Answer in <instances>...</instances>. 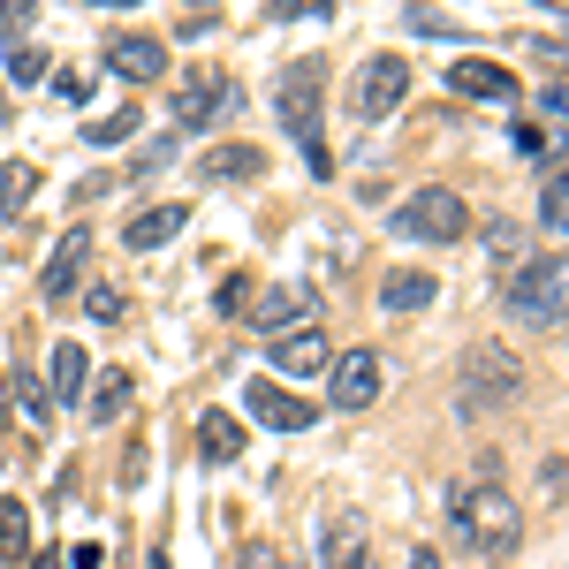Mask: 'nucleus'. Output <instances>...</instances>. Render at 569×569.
Listing matches in <instances>:
<instances>
[{
  "label": "nucleus",
  "instance_id": "obj_1",
  "mask_svg": "<svg viewBox=\"0 0 569 569\" xmlns=\"http://www.w3.org/2000/svg\"><path fill=\"white\" fill-rule=\"evenodd\" d=\"M448 531H456V547H471V555H509L525 531H517V501L501 493L493 479V463H479L471 479L448 486Z\"/></svg>",
  "mask_w": 569,
  "mask_h": 569
},
{
  "label": "nucleus",
  "instance_id": "obj_2",
  "mask_svg": "<svg viewBox=\"0 0 569 569\" xmlns=\"http://www.w3.org/2000/svg\"><path fill=\"white\" fill-rule=\"evenodd\" d=\"M319 91H327V69H319V61H289V69H281V84H273V114H281V130L305 144L311 176H327V168H335L327 130H319Z\"/></svg>",
  "mask_w": 569,
  "mask_h": 569
},
{
  "label": "nucleus",
  "instance_id": "obj_3",
  "mask_svg": "<svg viewBox=\"0 0 569 569\" xmlns=\"http://www.w3.org/2000/svg\"><path fill=\"white\" fill-rule=\"evenodd\" d=\"M509 319L517 327H562L569 319V251L562 259H531L517 281H509Z\"/></svg>",
  "mask_w": 569,
  "mask_h": 569
},
{
  "label": "nucleus",
  "instance_id": "obj_4",
  "mask_svg": "<svg viewBox=\"0 0 569 569\" xmlns=\"http://www.w3.org/2000/svg\"><path fill=\"white\" fill-rule=\"evenodd\" d=\"M388 228L402 236V243H456V236L471 228V206H463L456 190H440V182H433V190H410V198L395 206Z\"/></svg>",
  "mask_w": 569,
  "mask_h": 569
},
{
  "label": "nucleus",
  "instance_id": "obj_5",
  "mask_svg": "<svg viewBox=\"0 0 569 569\" xmlns=\"http://www.w3.org/2000/svg\"><path fill=\"white\" fill-rule=\"evenodd\" d=\"M517 388H525V365H517V357L471 350V357H463V388H456V410H463V418H486V410H501V402H509Z\"/></svg>",
  "mask_w": 569,
  "mask_h": 569
},
{
  "label": "nucleus",
  "instance_id": "obj_6",
  "mask_svg": "<svg viewBox=\"0 0 569 569\" xmlns=\"http://www.w3.org/2000/svg\"><path fill=\"white\" fill-rule=\"evenodd\" d=\"M228 114H243V84H236V77H213V69L198 77V69H190L176 84V122L182 130H213Z\"/></svg>",
  "mask_w": 569,
  "mask_h": 569
},
{
  "label": "nucleus",
  "instance_id": "obj_7",
  "mask_svg": "<svg viewBox=\"0 0 569 569\" xmlns=\"http://www.w3.org/2000/svg\"><path fill=\"white\" fill-rule=\"evenodd\" d=\"M402 91H410V61H402V53L365 61V69H357V114H365V122H388L395 107H402Z\"/></svg>",
  "mask_w": 569,
  "mask_h": 569
},
{
  "label": "nucleus",
  "instance_id": "obj_8",
  "mask_svg": "<svg viewBox=\"0 0 569 569\" xmlns=\"http://www.w3.org/2000/svg\"><path fill=\"white\" fill-rule=\"evenodd\" d=\"M380 395V350H342L327 365V402L335 410H372Z\"/></svg>",
  "mask_w": 569,
  "mask_h": 569
},
{
  "label": "nucleus",
  "instance_id": "obj_9",
  "mask_svg": "<svg viewBox=\"0 0 569 569\" xmlns=\"http://www.w3.org/2000/svg\"><path fill=\"white\" fill-rule=\"evenodd\" d=\"M107 69H114L122 84H160V77H168V39L114 31V39H107Z\"/></svg>",
  "mask_w": 569,
  "mask_h": 569
},
{
  "label": "nucleus",
  "instance_id": "obj_10",
  "mask_svg": "<svg viewBox=\"0 0 569 569\" xmlns=\"http://www.w3.org/2000/svg\"><path fill=\"white\" fill-rule=\"evenodd\" d=\"M448 91H463V99H486V107H517V99H525L517 69H501V61H479V53H463V61L448 69Z\"/></svg>",
  "mask_w": 569,
  "mask_h": 569
},
{
  "label": "nucleus",
  "instance_id": "obj_11",
  "mask_svg": "<svg viewBox=\"0 0 569 569\" xmlns=\"http://www.w3.org/2000/svg\"><path fill=\"white\" fill-rule=\"evenodd\" d=\"M243 410L259 418L266 433H305L311 418H319L311 402H297V395H281V388H273V380H251V388H243Z\"/></svg>",
  "mask_w": 569,
  "mask_h": 569
},
{
  "label": "nucleus",
  "instance_id": "obj_12",
  "mask_svg": "<svg viewBox=\"0 0 569 569\" xmlns=\"http://www.w3.org/2000/svg\"><path fill=\"white\" fill-rule=\"evenodd\" d=\"M84 259H91V236H84V228H69V236L53 243L46 273H39V297H46V305H69V297H77V273H84Z\"/></svg>",
  "mask_w": 569,
  "mask_h": 569
},
{
  "label": "nucleus",
  "instance_id": "obj_13",
  "mask_svg": "<svg viewBox=\"0 0 569 569\" xmlns=\"http://www.w3.org/2000/svg\"><path fill=\"white\" fill-rule=\"evenodd\" d=\"M273 372H289V380H311L319 365H335V350H327V335L319 327H289V335H273Z\"/></svg>",
  "mask_w": 569,
  "mask_h": 569
},
{
  "label": "nucleus",
  "instance_id": "obj_14",
  "mask_svg": "<svg viewBox=\"0 0 569 569\" xmlns=\"http://www.w3.org/2000/svg\"><path fill=\"white\" fill-rule=\"evenodd\" d=\"M319 562H327V569L372 562V531H365V517H335V525H327V539H319Z\"/></svg>",
  "mask_w": 569,
  "mask_h": 569
},
{
  "label": "nucleus",
  "instance_id": "obj_15",
  "mask_svg": "<svg viewBox=\"0 0 569 569\" xmlns=\"http://www.w3.org/2000/svg\"><path fill=\"white\" fill-rule=\"evenodd\" d=\"M486 259H493V273H501V289H509V281H517V273L531 266L525 228H517V220H493V228H486Z\"/></svg>",
  "mask_w": 569,
  "mask_h": 569
},
{
  "label": "nucleus",
  "instance_id": "obj_16",
  "mask_svg": "<svg viewBox=\"0 0 569 569\" xmlns=\"http://www.w3.org/2000/svg\"><path fill=\"white\" fill-rule=\"evenodd\" d=\"M251 319H259V335H289V327H311V289H297V281H289V289H273V297H266Z\"/></svg>",
  "mask_w": 569,
  "mask_h": 569
},
{
  "label": "nucleus",
  "instance_id": "obj_17",
  "mask_svg": "<svg viewBox=\"0 0 569 569\" xmlns=\"http://www.w3.org/2000/svg\"><path fill=\"white\" fill-rule=\"evenodd\" d=\"M84 380H91V357L77 350V342H53V410H77V395H84Z\"/></svg>",
  "mask_w": 569,
  "mask_h": 569
},
{
  "label": "nucleus",
  "instance_id": "obj_18",
  "mask_svg": "<svg viewBox=\"0 0 569 569\" xmlns=\"http://www.w3.org/2000/svg\"><path fill=\"white\" fill-rule=\"evenodd\" d=\"M433 297H440V281H433V273H418V266H402V273L380 281V311H426Z\"/></svg>",
  "mask_w": 569,
  "mask_h": 569
},
{
  "label": "nucleus",
  "instance_id": "obj_19",
  "mask_svg": "<svg viewBox=\"0 0 569 569\" xmlns=\"http://www.w3.org/2000/svg\"><path fill=\"white\" fill-rule=\"evenodd\" d=\"M198 456H206V463H236V456H243V426H236L228 410H206V418H198Z\"/></svg>",
  "mask_w": 569,
  "mask_h": 569
},
{
  "label": "nucleus",
  "instance_id": "obj_20",
  "mask_svg": "<svg viewBox=\"0 0 569 569\" xmlns=\"http://www.w3.org/2000/svg\"><path fill=\"white\" fill-rule=\"evenodd\" d=\"M182 206H152V213H137L130 228H122V243H130V251H160V243H176V228H182Z\"/></svg>",
  "mask_w": 569,
  "mask_h": 569
},
{
  "label": "nucleus",
  "instance_id": "obj_21",
  "mask_svg": "<svg viewBox=\"0 0 569 569\" xmlns=\"http://www.w3.org/2000/svg\"><path fill=\"white\" fill-rule=\"evenodd\" d=\"M23 555H31V509L0 493V562H23Z\"/></svg>",
  "mask_w": 569,
  "mask_h": 569
},
{
  "label": "nucleus",
  "instance_id": "obj_22",
  "mask_svg": "<svg viewBox=\"0 0 569 569\" xmlns=\"http://www.w3.org/2000/svg\"><path fill=\"white\" fill-rule=\"evenodd\" d=\"M266 168V152H251V144H220L213 160H206V176L213 182H251Z\"/></svg>",
  "mask_w": 569,
  "mask_h": 569
},
{
  "label": "nucleus",
  "instance_id": "obj_23",
  "mask_svg": "<svg viewBox=\"0 0 569 569\" xmlns=\"http://www.w3.org/2000/svg\"><path fill=\"white\" fill-rule=\"evenodd\" d=\"M402 23H410V31H418V39H448V46H471V31H463V23H456V16H440V8H410V16H402Z\"/></svg>",
  "mask_w": 569,
  "mask_h": 569
},
{
  "label": "nucleus",
  "instance_id": "obj_24",
  "mask_svg": "<svg viewBox=\"0 0 569 569\" xmlns=\"http://www.w3.org/2000/svg\"><path fill=\"white\" fill-rule=\"evenodd\" d=\"M539 228L569 236V168H562V176H547V190H539Z\"/></svg>",
  "mask_w": 569,
  "mask_h": 569
},
{
  "label": "nucleus",
  "instance_id": "obj_25",
  "mask_svg": "<svg viewBox=\"0 0 569 569\" xmlns=\"http://www.w3.org/2000/svg\"><path fill=\"white\" fill-rule=\"evenodd\" d=\"M122 402H130V372H107V380L91 388V418H99V426H114V418H122Z\"/></svg>",
  "mask_w": 569,
  "mask_h": 569
},
{
  "label": "nucleus",
  "instance_id": "obj_26",
  "mask_svg": "<svg viewBox=\"0 0 569 569\" xmlns=\"http://www.w3.org/2000/svg\"><path fill=\"white\" fill-rule=\"evenodd\" d=\"M0 69H8V84H16V91L46 84V46H8V61H0Z\"/></svg>",
  "mask_w": 569,
  "mask_h": 569
},
{
  "label": "nucleus",
  "instance_id": "obj_27",
  "mask_svg": "<svg viewBox=\"0 0 569 569\" xmlns=\"http://www.w3.org/2000/svg\"><path fill=\"white\" fill-rule=\"evenodd\" d=\"M31 190H39V176H31L23 160H0V213H16V206H23Z\"/></svg>",
  "mask_w": 569,
  "mask_h": 569
},
{
  "label": "nucleus",
  "instance_id": "obj_28",
  "mask_svg": "<svg viewBox=\"0 0 569 569\" xmlns=\"http://www.w3.org/2000/svg\"><path fill=\"white\" fill-rule=\"evenodd\" d=\"M311 16L327 23V16H335V0H266V23H311Z\"/></svg>",
  "mask_w": 569,
  "mask_h": 569
},
{
  "label": "nucleus",
  "instance_id": "obj_29",
  "mask_svg": "<svg viewBox=\"0 0 569 569\" xmlns=\"http://www.w3.org/2000/svg\"><path fill=\"white\" fill-rule=\"evenodd\" d=\"M130 130H137V107H122V114H99V122H84V144H122Z\"/></svg>",
  "mask_w": 569,
  "mask_h": 569
},
{
  "label": "nucleus",
  "instance_id": "obj_30",
  "mask_svg": "<svg viewBox=\"0 0 569 569\" xmlns=\"http://www.w3.org/2000/svg\"><path fill=\"white\" fill-rule=\"evenodd\" d=\"M16 402H23V418H31V426H46V418H53V395H46L31 372H16Z\"/></svg>",
  "mask_w": 569,
  "mask_h": 569
},
{
  "label": "nucleus",
  "instance_id": "obj_31",
  "mask_svg": "<svg viewBox=\"0 0 569 569\" xmlns=\"http://www.w3.org/2000/svg\"><path fill=\"white\" fill-rule=\"evenodd\" d=\"M220 311H228V319H236V311H251V273H236V281H220V297H213Z\"/></svg>",
  "mask_w": 569,
  "mask_h": 569
},
{
  "label": "nucleus",
  "instance_id": "obj_32",
  "mask_svg": "<svg viewBox=\"0 0 569 569\" xmlns=\"http://www.w3.org/2000/svg\"><path fill=\"white\" fill-rule=\"evenodd\" d=\"M539 114H547L555 130H569V84H547V91H539Z\"/></svg>",
  "mask_w": 569,
  "mask_h": 569
},
{
  "label": "nucleus",
  "instance_id": "obj_33",
  "mask_svg": "<svg viewBox=\"0 0 569 569\" xmlns=\"http://www.w3.org/2000/svg\"><path fill=\"white\" fill-rule=\"evenodd\" d=\"M53 91H61L69 107H84V99H91V77H84V69H61V77H53Z\"/></svg>",
  "mask_w": 569,
  "mask_h": 569
},
{
  "label": "nucleus",
  "instance_id": "obj_34",
  "mask_svg": "<svg viewBox=\"0 0 569 569\" xmlns=\"http://www.w3.org/2000/svg\"><path fill=\"white\" fill-rule=\"evenodd\" d=\"M39 16V0H0V31H23Z\"/></svg>",
  "mask_w": 569,
  "mask_h": 569
},
{
  "label": "nucleus",
  "instance_id": "obj_35",
  "mask_svg": "<svg viewBox=\"0 0 569 569\" xmlns=\"http://www.w3.org/2000/svg\"><path fill=\"white\" fill-rule=\"evenodd\" d=\"M168 160H176V137H160V144H144V168H137V176H160Z\"/></svg>",
  "mask_w": 569,
  "mask_h": 569
},
{
  "label": "nucleus",
  "instance_id": "obj_36",
  "mask_svg": "<svg viewBox=\"0 0 569 569\" xmlns=\"http://www.w3.org/2000/svg\"><path fill=\"white\" fill-rule=\"evenodd\" d=\"M91 319H122V289H91Z\"/></svg>",
  "mask_w": 569,
  "mask_h": 569
},
{
  "label": "nucleus",
  "instance_id": "obj_37",
  "mask_svg": "<svg viewBox=\"0 0 569 569\" xmlns=\"http://www.w3.org/2000/svg\"><path fill=\"white\" fill-rule=\"evenodd\" d=\"M539 53H547L555 69H562V61H569V8H562V39H539Z\"/></svg>",
  "mask_w": 569,
  "mask_h": 569
},
{
  "label": "nucleus",
  "instance_id": "obj_38",
  "mask_svg": "<svg viewBox=\"0 0 569 569\" xmlns=\"http://www.w3.org/2000/svg\"><path fill=\"white\" fill-rule=\"evenodd\" d=\"M243 569H281V562H273L266 547H251V555H243Z\"/></svg>",
  "mask_w": 569,
  "mask_h": 569
},
{
  "label": "nucleus",
  "instance_id": "obj_39",
  "mask_svg": "<svg viewBox=\"0 0 569 569\" xmlns=\"http://www.w3.org/2000/svg\"><path fill=\"white\" fill-rule=\"evenodd\" d=\"M410 569H440V555H433V547H418V555H410Z\"/></svg>",
  "mask_w": 569,
  "mask_h": 569
},
{
  "label": "nucleus",
  "instance_id": "obj_40",
  "mask_svg": "<svg viewBox=\"0 0 569 569\" xmlns=\"http://www.w3.org/2000/svg\"><path fill=\"white\" fill-rule=\"evenodd\" d=\"M84 8H144V0H84Z\"/></svg>",
  "mask_w": 569,
  "mask_h": 569
},
{
  "label": "nucleus",
  "instance_id": "obj_41",
  "mask_svg": "<svg viewBox=\"0 0 569 569\" xmlns=\"http://www.w3.org/2000/svg\"><path fill=\"white\" fill-rule=\"evenodd\" d=\"M144 569H176V562H168V555H152V562H144Z\"/></svg>",
  "mask_w": 569,
  "mask_h": 569
},
{
  "label": "nucleus",
  "instance_id": "obj_42",
  "mask_svg": "<svg viewBox=\"0 0 569 569\" xmlns=\"http://www.w3.org/2000/svg\"><path fill=\"white\" fill-rule=\"evenodd\" d=\"M31 569H61V562H53V555H46V562H31Z\"/></svg>",
  "mask_w": 569,
  "mask_h": 569
},
{
  "label": "nucleus",
  "instance_id": "obj_43",
  "mask_svg": "<svg viewBox=\"0 0 569 569\" xmlns=\"http://www.w3.org/2000/svg\"><path fill=\"white\" fill-rule=\"evenodd\" d=\"M198 8H213V0H190V16H198Z\"/></svg>",
  "mask_w": 569,
  "mask_h": 569
},
{
  "label": "nucleus",
  "instance_id": "obj_44",
  "mask_svg": "<svg viewBox=\"0 0 569 569\" xmlns=\"http://www.w3.org/2000/svg\"><path fill=\"white\" fill-rule=\"evenodd\" d=\"M547 8H569V0H547Z\"/></svg>",
  "mask_w": 569,
  "mask_h": 569
},
{
  "label": "nucleus",
  "instance_id": "obj_45",
  "mask_svg": "<svg viewBox=\"0 0 569 569\" xmlns=\"http://www.w3.org/2000/svg\"><path fill=\"white\" fill-rule=\"evenodd\" d=\"M357 569H372V562H357Z\"/></svg>",
  "mask_w": 569,
  "mask_h": 569
}]
</instances>
